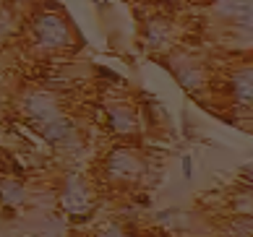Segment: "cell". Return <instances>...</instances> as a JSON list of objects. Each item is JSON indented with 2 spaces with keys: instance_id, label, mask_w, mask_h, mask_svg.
I'll use <instances>...</instances> for the list:
<instances>
[{
  "instance_id": "cell-11",
  "label": "cell",
  "mask_w": 253,
  "mask_h": 237,
  "mask_svg": "<svg viewBox=\"0 0 253 237\" xmlns=\"http://www.w3.org/2000/svg\"><path fill=\"white\" fill-rule=\"evenodd\" d=\"M26 201H29V193H26V185L18 177H0V203L5 208H21Z\"/></svg>"
},
{
  "instance_id": "cell-20",
  "label": "cell",
  "mask_w": 253,
  "mask_h": 237,
  "mask_svg": "<svg viewBox=\"0 0 253 237\" xmlns=\"http://www.w3.org/2000/svg\"><path fill=\"white\" fill-rule=\"evenodd\" d=\"M0 138H3V133H0Z\"/></svg>"
},
{
  "instance_id": "cell-16",
  "label": "cell",
  "mask_w": 253,
  "mask_h": 237,
  "mask_svg": "<svg viewBox=\"0 0 253 237\" xmlns=\"http://www.w3.org/2000/svg\"><path fill=\"white\" fill-rule=\"evenodd\" d=\"M235 214L251 216V188H246V193H238L235 196Z\"/></svg>"
},
{
  "instance_id": "cell-8",
  "label": "cell",
  "mask_w": 253,
  "mask_h": 237,
  "mask_svg": "<svg viewBox=\"0 0 253 237\" xmlns=\"http://www.w3.org/2000/svg\"><path fill=\"white\" fill-rule=\"evenodd\" d=\"M107 128L110 133H115L120 138L136 136L141 130V115L133 104L128 102H112L107 107Z\"/></svg>"
},
{
  "instance_id": "cell-3",
  "label": "cell",
  "mask_w": 253,
  "mask_h": 237,
  "mask_svg": "<svg viewBox=\"0 0 253 237\" xmlns=\"http://www.w3.org/2000/svg\"><path fill=\"white\" fill-rule=\"evenodd\" d=\"M18 112L32 128H42L44 122L63 115V104L52 89H29L18 99Z\"/></svg>"
},
{
  "instance_id": "cell-19",
  "label": "cell",
  "mask_w": 253,
  "mask_h": 237,
  "mask_svg": "<svg viewBox=\"0 0 253 237\" xmlns=\"http://www.w3.org/2000/svg\"><path fill=\"white\" fill-rule=\"evenodd\" d=\"M91 3L99 5V11H107V8H110V0H91Z\"/></svg>"
},
{
  "instance_id": "cell-2",
  "label": "cell",
  "mask_w": 253,
  "mask_h": 237,
  "mask_svg": "<svg viewBox=\"0 0 253 237\" xmlns=\"http://www.w3.org/2000/svg\"><path fill=\"white\" fill-rule=\"evenodd\" d=\"M102 175L112 185H136L146 175V162L133 146H115L102 162Z\"/></svg>"
},
{
  "instance_id": "cell-5",
  "label": "cell",
  "mask_w": 253,
  "mask_h": 237,
  "mask_svg": "<svg viewBox=\"0 0 253 237\" xmlns=\"http://www.w3.org/2000/svg\"><path fill=\"white\" fill-rule=\"evenodd\" d=\"M162 63L167 65V71L175 76V81L188 94H199L206 89L209 71H206V65L199 58H193L188 52H172L170 58H162Z\"/></svg>"
},
{
  "instance_id": "cell-7",
  "label": "cell",
  "mask_w": 253,
  "mask_h": 237,
  "mask_svg": "<svg viewBox=\"0 0 253 237\" xmlns=\"http://www.w3.org/2000/svg\"><path fill=\"white\" fill-rule=\"evenodd\" d=\"M40 130V138L44 144H50L55 149H73L79 146V122L68 118V115H60L50 122H44Z\"/></svg>"
},
{
  "instance_id": "cell-17",
  "label": "cell",
  "mask_w": 253,
  "mask_h": 237,
  "mask_svg": "<svg viewBox=\"0 0 253 237\" xmlns=\"http://www.w3.org/2000/svg\"><path fill=\"white\" fill-rule=\"evenodd\" d=\"M180 167H183V180H193V157L191 154H183L180 157Z\"/></svg>"
},
{
  "instance_id": "cell-4",
  "label": "cell",
  "mask_w": 253,
  "mask_h": 237,
  "mask_svg": "<svg viewBox=\"0 0 253 237\" xmlns=\"http://www.w3.org/2000/svg\"><path fill=\"white\" fill-rule=\"evenodd\" d=\"M58 201H60V208L71 216V219H86V216L94 211V191L89 188L86 177L76 175V172L65 175Z\"/></svg>"
},
{
  "instance_id": "cell-14",
  "label": "cell",
  "mask_w": 253,
  "mask_h": 237,
  "mask_svg": "<svg viewBox=\"0 0 253 237\" xmlns=\"http://www.w3.org/2000/svg\"><path fill=\"white\" fill-rule=\"evenodd\" d=\"M94 237H130L128 235V230L120 222H115V219H110V222H105L99 227V230L94 232Z\"/></svg>"
},
{
  "instance_id": "cell-1",
  "label": "cell",
  "mask_w": 253,
  "mask_h": 237,
  "mask_svg": "<svg viewBox=\"0 0 253 237\" xmlns=\"http://www.w3.org/2000/svg\"><path fill=\"white\" fill-rule=\"evenodd\" d=\"M26 34H29L32 47L40 52H65L76 44V34H73L71 21L65 18L58 8H40L26 24Z\"/></svg>"
},
{
  "instance_id": "cell-6",
  "label": "cell",
  "mask_w": 253,
  "mask_h": 237,
  "mask_svg": "<svg viewBox=\"0 0 253 237\" xmlns=\"http://www.w3.org/2000/svg\"><path fill=\"white\" fill-rule=\"evenodd\" d=\"M222 94L230 99L238 110L251 112V99H253V68L246 65H235L222 76Z\"/></svg>"
},
{
  "instance_id": "cell-15",
  "label": "cell",
  "mask_w": 253,
  "mask_h": 237,
  "mask_svg": "<svg viewBox=\"0 0 253 237\" xmlns=\"http://www.w3.org/2000/svg\"><path fill=\"white\" fill-rule=\"evenodd\" d=\"M230 237H251V216L235 214V219L230 222Z\"/></svg>"
},
{
  "instance_id": "cell-13",
  "label": "cell",
  "mask_w": 253,
  "mask_h": 237,
  "mask_svg": "<svg viewBox=\"0 0 253 237\" xmlns=\"http://www.w3.org/2000/svg\"><path fill=\"white\" fill-rule=\"evenodd\" d=\"M16 11L13 5H0V40H5V37H11L16 32Z\"/></svg>"
},
{
  "instance_id": "cell-9",
  "label": "cell",
  "mask_w": 253,
  "mask_h": 237,
  "mask_svg": "<svg viewBox=\"0 0 253 237\" xmlns=\"http://www.w3.org/2000/svg\"><path fill=\"white\" fill-rule=\"evenodd\" d=\"M251 0H214V16L238 32L251 34Z\"/></svg>"
},
{
  "instance_id": "cell-10",
  "label": "cell",
  "mask_w": 253,
  "mask_h": 237,
  "mask_svg": "<svg viewBox=\"0 0 253 237\" xmlns=\"http://www.w3.org/2000/svg\"><path fill=\"white\" fill-rule=\"evenodd\" d=\"M144 42L149 52H167L175 42V24L165 16H154L144 24Z\"/></svg>"
},
{
  "instance_id": "cell-18",
  "label": "cell",
  "mask_w": 253,
  "mask_h": 237,
  "mask_svg": "<svg viewBox=\"0 0 253 237\" xmlns=\"http://www.w3.org/2000/svg\"><path fill=\"white\" fill-rule=\"evenodd\" d=\"M183 130H185V138H193V125H191L188 112H183Z\"/></svg>"
},
{
  "instance_id": "cell-12",
  "label": "cell",
  "mask_w": 253,
  "mask_h": 237,
  "mask_svg": "<svg viewBox=\"0 0 253 237\" xmlns=\"http://www.w3.org/2000/svg\"><path fill=\"white\" fill-rule=\"evenodd\" d=\"M37 235L40 237H65L68 235V224H65V219L60 214H44L40 227H37Z\"/></svg>"
}]
</instances>
